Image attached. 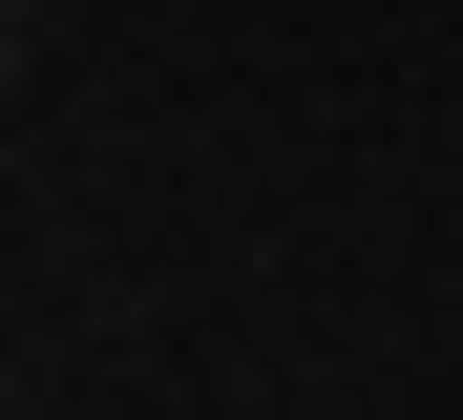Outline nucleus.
Listing matches in <instances>:
<instances>
[{
	"label": "nucleus",
	"instance_id": "f257e3e1",
	"mask_svg": "<svg viewBox=\"0 0 463 420\" xmlns=\"http://www.w3.org/2000/svg\"><path fill=\"white\" fill-rule=\"evenodd\" d=\"M22 63H43V0H0V84H22Z\"/></svg>",
	"mask_w": 463,
	"mask_h": 420
}]
</instances>
